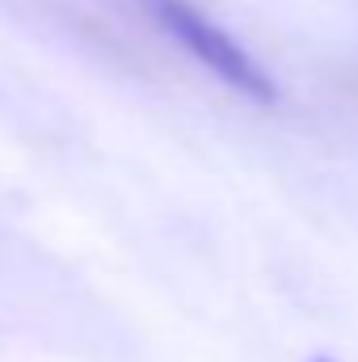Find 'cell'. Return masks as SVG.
<instances>
[{
  "label": "cell",
  "instance_id": "obj_1",
  "mask_svg": "<svg viewBox=\"0 0 358 362\" xmlns=\"http://www.w3.org/2000/svg\"><path fill=\"white\" fill-rule=\"evenodd\" d=\"M148 4H152V17L161 21V30L169 38H178L215 81H224L232 93H241L249 101H262V105H270L278 97L274 76L202 8H194L190 0H148Z\"/></svg>",
  "mask_w": 358,
  "mask_h": 362
},
{
  "label": "cell",
  "instance_id": "obj_2",
  "mask_svg": "<svg viewBox=\"0 0 358 362\" xmlns=\"http://www.w3.org/2000/svg\"><path fill=\"white\" fill-rule=\"evenodd\" d=\"M312 362H333V358H312Z\"/></svg>",
  "mask_w": 358,
  "mask_h": 362
}]
</instances>
